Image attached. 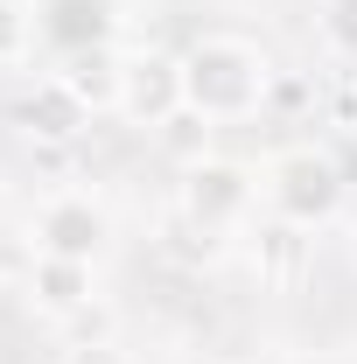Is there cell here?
<instances>
[{
  "label": "cell",
  "mask_w": 357,
  "mask_h": 364,
  "mask_svg": "<svg viewBox=\"0 0 357 364\" xmlns=\"http://www.w3.org/2000/svg\"><path fill=\"white\" fill-rule=\"evenodd\" d=\"M36 36L63 56L112 43V0H43L36 7Z\"/></svg>",
  "instance_id": "cell-6"
},
{
  "label": "cell",
  "mask_w": 357,
  "mask_h": 364,
  "mask_svg": "<svg viewBox=\"0 0 357 364\" xmlns=\"http://www.w3.org/2000/svg\"><path fill=\"white\" fill-rule=\"evenodd\" d=\"M28 301H36L43 316H78V309L91 301V267L85 259H49V252H36Z\"/></svg>",
  "instance_id": "cell-9"
},
{
  "label": "cell",
  "mask_w": 357,
  "mask_h": 364,
  "mask_svg": "<svg viewBox=\"0 0 357 364\" xmlns=\"http://www.w3.org/2000/svg\"><path fill=\"white\" fill-rule=\"evenodd\" d=\"M252 196H260V176L252 168H238V161H189L182 168V189H176V218L203 231H231L245 210H252Z\"/></svg>",
  "instance_id": "cell-3"
},
{
  "label": "cell",
  "mask_w": 357,
  "mask_h": 364,
  "mask_svg": "<svg viewBox=\"0 0 357 364\" xmlns=\"http://www.w3.org/2000/svg\"><path fill=\"white\" fill-rule=\"evenodd\" d=\"M161 147H176L189 161H203V147H211V119H196V112H176L169 127H161Z\"/></svg>",
  "instance_id": "cell-12"
},
{
  "label": "cell",
  "mask_w": 357,
  "mask_h": 364,
  "mask_svg": "<svg viewBox=\"0 0 357 364\" xmlns=\"http://www.w3.org/2000/svg\"><path fill=\"white\" fill-rule=\"evenodd\" d=\"M273 91V63L245 36H196L182 49V98L196 119H252Z\"/></svg>",
  "instance_id": "cell-1"
},
{
  "label": "cell",
  "mask_w": 357,
  "mask_h": 364,
  "mask_svg": "<svg viewBox=\"0 0 357 364\" xmlns=\"http://www.w3.org/2000/svg\"><path fill=\"white\" fill-rule=\"evenodd\" d=\"M21 127H28L36 140H78L91 127V105L63 85V77H43V85L21 98Z\"/></svg>",
  "instance_id": "cell-7"
},
{
  "label": "cell",
  "mask_w": 357,
  "mask_h": 364,
  "mask_svg": "<svg viewBox=\"0 0 357 364\" xmlns=\"http://www.w3.org/2000/svg\"><path fill=\"white\" fill-rule=\"evenodd\" d=\"M28 43H36V14H28L21 0H0V70H7V63H21Z\"/></svg>",
  "instance_id": "cell-11"
},
{
  "label": "cell",
  "mask_w": 357,
  "mask_h": 364,
  "mask_svg": "<svg viewBox=\"0 0 357 364\" xmlns=\"http://www.w3.org/2000/svg\"><path fill=\"white\" fill-rule=\"evenodd\" d=\"M260 196H267L287 225H322L343 203V168L322 147H280L267 161V176H260Z\"/></svg>",
  "instance_id": "cell-2"
},
{
  "label": "cell",
  "mask_w": 357,
  "mask_h": 364,
  "mask_svg": "<svg viewBox=\"0 0 357 364\" xmlns=\"http://www.w3.org/2000/svg\"><path fill=\"white\" fill-rule=\"evenodd\" d=\"M56 364H140V358L119 343V336H85V343H70Z\"/></svg>",
  "instance_id": "cell-13"
},
{
  "label": "cell",
  "mask_w": 357,
  "mask_h": 364,
  "mask_svg": "<svg viewBox=\"0 0 357 364\" xmlns=\"http://www.w3.org/2000/svg\"><path fill=\"white\" fill-rule=\"evenodd\" d=\"M315 28H322V43L336 49L343 63H357V0H322L315 7Z\"/></svg>",
  "instance_id": "cell-10"
},
{
  "label": "cell",
  "mask_w": 357,
  "mask_h": 364,
  "mask_svg": "<svg viewBox=\"0 0 357 364\" xmlns=\"http://www.w3.org/2000/svg\"><path fill=\"white\" fill-rule=\"evenodd\" d=\"M63 85L85 98L91 112H119V85H127V56L112 43H98V49H78V56H63V70H56Z\"/></svg>",
  "instance_id": "cell-8"
},
{
  "label": "cell",
  "mask_w": 357,
  "mask_h": 364,
  "mask_svg": "<svg viewBox=\"0 0 357 364\" xmlns=\"http://www.w3.org/2000/svg\"><path fill=\"white\" fill-rule=\"evenodd\" d=\"M28 238H36V252H49V259H85L91 267L105 252V238H112V218H105V203H91V189H56L43 210H36Z\"/></svg>",
  "instance_id": "cell-4"
},
{
  "label": "cell",
  "mask_w": 357,
  "mask_h": 364,
  "mask_svg": "<svg viewBox=\"0 0 357 364\" xmlns=\"http://www.w3.org/2000/svg\"><path fill=\"white\" fill-rule=\"evenodd\" d=\"M119 112H127L134 127H154V134H161L176 112H189V98H182V56H161V49H140V56H127Z\"/></svg>",
  "instance_id": "cell-5"
}]
</instances>
